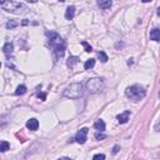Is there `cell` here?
Wrapping results in <instances>:
<instances>
[{
	"label": "cell",
	"instance_id": "cell-27",
	"mask_svg": "<svg viewBox=\"0 0 160 160\" xmlns=\"http://www.w3.org/2000/svg\"><path fill=\"white\" fill-rule=\"evenodd\" d=\"M156 13H158V15H159V16H160V6H159V8H158V11H156Z\"/></svg>",
	"mask_w": 160,
	"mask_h": 160
},
{
	"label": "cell",
	"instance_id": "cell-13",
	"mask_svg": "<svg viewBox=\"0 0 160 160\" xmlns=\"http://www.w3.org/2000/svg\"><path fill=\"white\" fill-rule=\"evenodd\" d=\"M78 63H79V58H76V56H70V58L68 59V67L74 68Z\"/></svg>",
	"mask_w": 160,
	"mask_h": 160
},
{
	"label": "cell",
	"instance_id": "cell-10",
	"mask_svg": "<svg viewBox=\"0 0 160 160\" xmlns=\"http://www.w3.org/2000/svg\"><path fill=\"white\" fill-rule=\"evenodd\" d=\"M150 40L160 41V29H153L150 31Z\"/></svg>",
	"mask_w": 160,
	"mask_h": 160
},
{
	"label": "cell",
	"instance_id": "cell-23",
	"mask_svg": "<svg viewBox=\"0 0 160 160\" xmlns=\"http://www.w3.org/2000/svg\"><path fill=\"white\" fill-rule=\"evenodd\" d=\"M38 98L41 99L43 101H44V100L46 99V94H44V93H38Z\"/></svg>",
	"mask_w": 160,
	"mask_h": 160
},
{
	"label": "cell",
	"instance_id": "cell-3",
	"mask_svg": "<svg viewBox=\"0 0 160 160\" xmlns=\"http://www.w3.org/2000/svg\"><path fill=\"white\" fill-rule=\"evenodd\" d=\"M84 94V86L81 83H73L63 92V95L68 99H79Z\"/></svg>",
	"mask_w": 160,
	"mask_h": 160
},
{
	"label": "cell",
	"instance_id": "cell-19",
	"mask_svg": "<svg viewBox=\"0 0 160 160\" xmlns=\"http://www.w3.org/2000/svg\"><path fill=\"white\" fill-rule=\"evenodd\" d=\"M94 138H95L96 140H103V139H105V138H106V135H105V134H103V131L98 130L95 134H94Z\"/></svg>",
	"mask_w": 160,
	"mask_h": 160
},
{
	"label": "cell",
	"instance_id": "cell-29",
	"mask_svg": "<svg viewBox=\"0 0 160 160\" xmlns=\"http://www.w3.org/2000/svg\"><path fill=\"white\" fill-rule=\"evenodd\" d=\"M59 1H61V3H64V1H65V0H59Z\"/></svg>",
	"mask_w": 160,
	"mask_h": 160
},
{
	"label": "cell",
	"instance_id": "cell-12",
	"mask_svg": "<svg viewBox=\"0 0 160 160\" xmlns=\"http://www.w3.org/2000/svg\"><path fill=\"white\" fill-rule=\"evenodd\" d=\"M94 128H95L96 130H99V131H104L105 130V123H104V120H101V119L96 120L95 123H94Z\"/></svg>",
	"mask_w": 160,
	"mask_h": 160
},
{
	"label": "cell",
	"instance_id": "cell-28",
	"mask_svg": "<svg viewBox=\"0 0 160 160\" xmlns=\"http://www.w3.org/2000/svg\"><path fill=\"white\" fill-rule=\"evenodd\" d=\"M5 1H6V0H0V3H1V4H4Z\"/></svg>",
	"mask_w": 160,
	"mask_h": 160
},
{
	"label": "cell",
	"instance_id": "cell-8",
	"mask_svg": "<svg viewBox=\"0 0 160 160\" xmlns=\"http://www.w3.org/2000/svg\"><path fill=\"white\" fill-rule=\"evenodd\" d=\"M26 128L29 130H31V131H35V130H38V128H39V121H38L35 118H31V119L28 120Z\"/></svg>",
	"mask_w": 160,
	"mask_h": 160
},
{
	"label": "cell",
	"instance_id": "cell-2",
	"mask_svg": "<svg viewBox=\"0 0 160 160\" xmlns=\"http://www.w3.org/2000/svg\"><path fill=\"white\" fill-rule=\"evenodd\" d=\"M125 95H126L131 101L136 103V101H140L142 99L145 98L146 90L144 89L142 85H131L129 88H126V90H125Z\"/></svg>",
	"mask_w": 160,
	"mask_h": 160
},
{
	"label": "cell",
	"instance_id": "cell-14",
	"mask_svg": "<svg viewBox=\"0 0 160 160\" xmlns=\"http://www.w3.org/2000/svg\"><path fill=\"white\" fill-rule=\"evenodd\" d=\"M3 51H4L5 55H10L13 53V44L11 43H6L4 46H3Z\"/></svg>",
	"mask_w": 160,
	"mask_h": 160
},
{
	"label": "cell",
	"instance_id": "cell-18",
	"mask_svg": "<svg viewBox=\"0 0 160 160\" xmlns=\"http://www.w3.org/2000/svg\"><path fill=\"white\" fill-rule=\"evenodd\" d=\"M98 58H99V60L101 63H106V61H108V55H106L104 51H99L98 53Z\"/></svg>",
	"mask_w": 160,
	"mask_h": 160
},
{
	"label": "cell",
	"instance_id": "cell-24",
	"mask_svg": "<svg viewBox=\"0 0 160 160\" xmlns=\"http://www.w3.org/2000/svg\"><path fill=\"white\" fill-rule=\"evenodd\" d=\"M119 150H120V146H119V145H115L114 148H113V154H118Z\"/></svg>",
	"mask_w": 160,
	"mask_h": 160
},
{
	"label": "cell",
	"instance_id": "cell-25",
	"mask_svg": "<svg viewBox=\"0 0 160 160\" xmlns=\"http://www.w3.org/2000/svg\"><path fill=\"white\" fill-rule=\"evenodd\" d=\"M26 1H29V3H36V0H26Z\"/></svg>",
	"mask_w": 160,
	"mask_h": 160
},
{
	"label": "cell",
	"instance_id": "cell-21",
	"mask_svg": "<svg viewBox=\"0 0 160 160\" xmlns=\"http://www.w3.org/2000/svg\"><path fill=\"white\" fill-rule=\"evenodd\" d=\"M16 23H15V21H9L8 24H6V28H8V29H13V28H15L16 26Z\"/></svg>",
	"mask_w": 160,
	"mask_h": 160
},
{
	"label": "cell",
	"instance_id": "cell-16",
	"mask_svg": "<svg viewBox=\"0 0 160 160\" xmlns=\"http://www.w3.org/2000/svg\"><path fill=\"white\" fill-rule=\"evenodd\" d=\"M26 93V86L25 85H19L16 88V92H15V95H24Z\"/></svg>",
	"mask_w": 160,
	"mask_h": 160
},
{
	"label": "cell",
	"instance_id": "cell-4",
	"mask_svg": "<svg viewBox=\"0 0 160 160\" xmlns=\"http://www.w3.org/2000/svg\"><path fill=\"white\" fill-rule=\"evenodd\" d=\"M1 8L13 14H26L29 11L26 5L18 1H5L4 4H1Z\"/></svg>",
	"mask_w": 160,
	"mask_h": 160
},
{
	"label": "cell",
	"instance_id": "cell-7",
	"mask_svg": "<svg viewBox=\"0 0 160 160\" xmlns=\"http://www.w3.org/2000/svg\"><path fill=\"white\" fill-rule=\"evenodd\" d=\"M129 118H130V111H129V110H125L124 113H121V114H119L118 117H117L119 124H125V123H128Z\"/></svg>",
	"mask_w": 160,
	"mask_h": 160
},
{
	"label": "cell",
	"instance_id": "cell-22",
	"mask_svg": "<svg viewBox=\"0 0 160 160\" xmlns=\"http://www.w3.org/2000/svg\"><path fill=\"white\" fill-rule=\"evenodd\" d=\"M94 159H95V160H98V159L104 160L105 159V155L104 154H96V155H94Z\"/></svg>",
	"mask_w": 160,
	"mask_h": 160
},
{
	"label": "cell",
	"instance_id": "cell-1",
	"mask_svg": "<svg viewBox=\"0 0 160 160\" xmlns=\"http://www.w3.org/2000/svg\"><path fill=\"white\" fill-rule=\"evenodd\" d=\"M46 36H48V43L49 45L53 48V51L56 58H63L65 54V41L61 39V36L59 34H56L55 31H48L46 33Z\"/></svg>",
	"mask_w": 160,
	"mask_h": 160
},
{
	"label": "cell",
	"instance_id": "cell-15",
	"mask_svg": "<svg viewBox=\"0 0 160 160\" xmlns=\"http://www.w3.org/2000/svg\"><path fill=\"white\" fill-rule=\"evenodd\" d=\"M94 65H95V59H88L85 64H84V69L85 70H90V69L94 68Z\"/></svg>",
	"mask_w": 160,
	"mask_h": 160
},
{
	"label": "cell",
	"instance_id": "cell-6",
	"mask_svg": "<svg viewBox=\"0 0 160 160\" xmlns=\"http://www.w3.org/2000/svg\"><path fill=\"white\" fill-rule=\"evenodd\" d=\"M88 133H89L88 128H81L76 133V135H75V142L79 144H85L86 139H88Z\"/></svg>",
	"mask_w": 160,
	"mask_h": 160
},
{
	"label": "cell",
	"instance_id": "cell-17",
	"mask_svg": "<svg viewBox=\"0 0 160 160\" xmlns=\"http://www.w3.org/2000/svg\"><path fill=\"white\" fill-rule=\"evenodd\" d=\"M9 148H10V144H9L8 142H5V140H3V142H1V146H0V151L5 153L6 150H9Z\"/></svg>",
	"mask_w": 160,
	"mask_h": 160
},
{
	"label": "cell",
	"instance_id": "cell-26",
	"mask_svg": "<svg viewBox=\"0 0 160 160\" xmlns=\"http://www.w3.org/2000/svg\"><path fill=\"white\" fill-rule=\"evenodd\" d=\"M142 1H143V3H150L151 0H142Z\"/></svg>",
	"mask_w": 160,
	"mask_h": 160
},
{
	"label": "cell",
	"instance_id": "cell-5",
	"mask_svg": "<svg viewBox=\"0 0 160 160\" xmlns=\"http://www.w3.org/2000/svg\"><path fill=\"white\" fill-rule=\"evenodd\" d=\"M105 84L101 78H92L86 81V90L89 93H99L104 89Z\"/></svg>",
	"mask_w": 160,
	"mask_h": 160
},
{
	"label": "cell",
	"instance_id": "cell-11",
	"mask_svg": "<svg viewBox=\"0 0 160 160\" xmlns=\"http://www.w3.org/2000/svg\"><path fill=\"white\" fill-rule=\"evenodd\" d=\"M74 15H75V8L73 5L68 6L67 11H65V18H67V20H73Z\"/></svg>",
	"mask_w": 160,
	"mask_h": 160
},
{
	"label": "cell",
	"instance_id": "cell-9",
	"mask_svg": "<svg viewBox=\"0 0 160 160\" xmlns=\"http://www.w3.org/2000/svg\"><path fill=\"white\" fill-rule=\"evenodd\" d=\"M96 4H98V6L100 9H104V10H106V9H110L111 8L113 0H96Z\"/></svg>",
	"mask_w": 160,
	"mask_h": 160
},
{
	"label": "cell",
	"instance_id": "cell-30",
	"mask_svg": "<svg viewBox=\"0 0 160 160\" xmlns=\"http://www.w3.org/2000/svg\"><path fill=\"white\" fill-rule=\"evenodd\" d=\"M159 96H160V92H159Z\"/></svg>",
	"mask_w": 160,
	"mask_h": 160
},
{
	"label": "cell",
	"instance_id": "cell-20",
	"mask_svg": "<svg viewBox=\"0 0 160 160\" xmlns=\"http://www.w3.org/2000/svg\"><path fill=\"white\" fill-rule=\"evenodd\" d=\"M81 45L85 48V51H88V53H92V51H93V48H92V46H90L86 41H81Z\"/></svg>",
	"mask_w": 160,
	"mask_h": 160
}]
</instances>
